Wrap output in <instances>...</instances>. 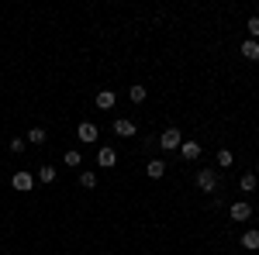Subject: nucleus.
<instances>
[{
	"label": "nucleus",
	"mask_w": 259,
	"mask_h": 255,
	"mask_svg": "<svg viewBox=\"0 0 259 255\" xmlns=\"http://www.w3.org/2000/svg\"><path fill=\"white\" fill-rule=\"evenodd\" d=\"M149 176H152V179L166 176V162H162V159H152V162H149Z\"/></svg>",
	"instance_id": "nucleus-12"
},
{
	"label": "nucleus",
	"mask_w": 259,
	"mask_h": 255,
	"mask_svg": "<svg viewBox=\"0 0 259 255\" xmlns=\"http://www.w3.org/2000/svg\"><path fill=\"white\" fill-rule=\"evenodd\" d=\"M80 162H83V156L76 152V148H69V152H66V166H80Z\"/></svg>",
	"instance_id": "nucleus-18"
},
{
	"label": "nucleus",
	"mask_w": 259,
	"mask_h": 255,
	"mask_svg": "<svg viewBox=\"0 0 259 255\" xmlns=\"http://www.w3.org/2000/svg\"><path fill=\"white\" fill-rule=\"evenodd\" d=\"M114 135H121V138H132V135H135V124H132L128 118H118V121H114Z\"/></svg>",
	"instance_id": "nucleus-6"
},
{
	"label": "nucleus",
	"mask_w": 259,
	"mask_h": 255,
	"mask_svg": "<svg viewBox=\"0 0 259 255\" xmlns=\"http://www.w3.org/2000/svg\"><path fill=\"white\" fill-rule=\"evenodd\" d=\"M228 214H232V221H249V217H252V207H249L245 200H239V203H232Z\"/></svg>",
	"instance_id": "nucleus-4"
},
{
	"label": "nucleus",
	"mask_w": 259,
	"mask_h": 255,
	"mask_svg": "<svg viewBox=\"0 0 259 255\" xmlns=\"http://www.w3.org/2000/svg\"><path fill=\"white\" fill-rule=\"evenodd\" d=\"M11 186H14L18 193H28V190L35 186V176H31L28 169H21V173H14V176H11Z\"/></svg>",
	"instance_id": "nucleus-2"
},
{
	"label": "nucleus",
	"mask_w": 259,
	"mask_h": 255,
	"mask_svg": "<svg viewBox=\"0 0 259 255\" xmlns=\"http://www.w3.org/2000/svg\"><path fill=\"white\" fill-rule=\"evenodd\" d=\"M242 56H245L249 62H256V59H259V41L245 38V41H242Z\"/></svg>",
	"instance_id": "nucleus-10"
},
{
	"label": "nucleus",
	"mask_w": 259,
	"mask_h": 255,
	"mask_svg": "<svg viewBox=\"0 0 259 255\" xmlns=\"http://www.w3.org/2000/svg\"><path fill=\"white\" fill-rule=\"evenodd\" d=\"M38 179H41V183H56V169H52V166H41Z\"/></svg>",
	"instance_id": "nucleus-16"
},
{
	"label": "nucleus",
	"mask_w": 259,
	"mask_h": 255,
	"mask_svg": "<svg viewBox=\"0 0 259 255\" xmlns=\"http://www.w3.org/2000/svg\"><path fill=\"white\" fill-rule=\"evenodd\" d=\"M128 97H132V104H142V100L149 97V90H145V86H142V83H135V86H132V90H128Z\"/></svg>",
	"instance_id": "nucleus-14"
},
{
	"label": "nucleus",
	"mask_w": 259,
	"mask_h": 255,
	"mask_svg": "<svg viewBox=\"0 0 259 255\" xmlns=\"http://www.w3.org/2000/svg\"><path fill=\"white\" fill-rule=\"evenodd\" d=\"M97 162L104 166V169H111V166L118 162V156H114V148H100V152H97Z\"/></svg>",
	"instance_id": "nucleus-11"
},
{
	"label": "nucleus",
	"mask_w": 259,
	"mask_h": 255,
	"mask_svg": "<svg viewBox=\"0 0 259 255\" xmlns=\"http://www.w3.org/2000/svg\"><path fill=\"white\" fill-rule=\"evenodd\" d=\"M45 128H31V131H28V141H31V145H45Z\"/></svg>",
	"instance_id": "nucleus-15"
},
{
	"label": "nucleus",
	"mask_w": 259,
	"mask_h": 255,
	"mask_svg": "<svg viewBox=\"0 0 259 255\" xmlns=\"http://www.w3.org/2000/svg\"><path fill=\"white\" fill-rule=\"evenodd\" d=\"M114 104H118L114 90H100V93H97V111H111Z\"/></svg>",
	"instance_id": "nucleus-5"
},
{
	"label": "nucleus",
	"mask_w": 259,
	"mask_h": 255,
	"mask_svg": "<svg viewBox=\"0 0 259 255\" xmlns=\"http://www.w3.org/2000/svg\"><path fill=\"white\" fill-rule=\"evenodd\" d=\"M76 135H80L83 141H97V124H90V121H83L80 128H76Z\"/></svg>",
	"instance_id": "nucleus-9"
},
{
	"label": "nucleus",
	"mask_w": 259,
	"mask_h": 255,
	"mask_svg": "<svg viewBox=\"0 0 259 255\" xmlns=\"http://www.w3.org/2000/svg\"><path fill=\"white\" fill-rule=\"evenodd\" d=\"M11 152H24V138H11Z\"/></svg>",
	"instance_id": "nucleus-21"
},
{
	"label": "nucleus",
	"mask_w": 259,
	"mask_h": 255,
	"mask_svg": "<svg viewBox=\"0 0 259 255\" xmlns=\"http://www.w3.org/2000/svg\"><path fill=\"white\" fill-rule=\"evenodd\" d=\"M256 169H259V162H256Z\"/></svg>",
	"instance_id": "nucleus-22"
},
{
	"label": "nucleus",
	"mask_w": 259,
	"mask_h": 255,
	"mask_svg": "<svg viewBox=\"0 0 259 255\" xmlns=\"http://www.w3.org/2000/svg\"><path fill=\"white\" fill-rule=\"evenodd\" d=\"M80 186L83 190H94V186H97V176H94V173H80Z\"/></svg>",
	"instance_id": "nucleus-17"
},
{
	"label": "nucleus",
	"mask_w": 259,
	"mask_h": 255,
	"mask_svg": "<svg viewBox=\"0 0 259 255\" xmlns=\"http://www.w3.org/2000/svg\"><path fill=\"white\" fill-rule=\"evenodd\" d=\"M242 248H249V252H259V231H256V228H249V231L242 235Z\"/></svg>",
	"instance_id": "nucleus-7"
},
{
	"label": "nucleus",
	"mask_w": 259,
	"mask_h": 255,
	"mask_svg": "<svg viewBox=\"0 0 259 255\" xmlns=\"http://www.w3.org/2000/svg\"><path fill=\"white\" fill-rule=\"evenodd\" d=\"M180 156H183V159H190V162H194V159L200 156V141H183V145H180Z\"/></svg>",
	"instance_id": "nucleus-8"
},
{
	"label": "nucleus",
	"mask_w": 259,
	"mask_h": 255,
	"mask_svg": "<svg viewBox=\"0 0 259 255\" xmlns=\"http://www.w3.org/2000/svg\"><path fill=\"white\" fill-rule=\"evenodd\" d=\"M218 166H221V169L232 166V152H228V148H221V152H218Z\"/></svg>",
	"instance_id": "nucleus-19"
},
{
	"label": "nucleus",
	"mask_w": 259,
	"mask_h": 255,
	"mask_svg": "<svg viewBox=\"0 0 259 255\" xmlns=\"http://www.w3.org/2000/svg\"><path fill=\"white\" fill-rule=\"evenodd\" d=\"M249 38H259V18H249Z\"/></svg>",
	"instance_id": "nucleus-20"
},
{
	"label": "nucleus",
	"mask_w": 259,
	"mask_h": 255,
	"mask_svg": "<svg viewBox=\"0 0 259 255\" xmlns=\"http://www.w3.org/2000/svg\"><path fill=\"white\" fill-rule=\"evenodd\" d=\"M197 190L214 193V190H218V173H214V169H200L197 173Z\"/></svg>",
	"instance_id": "nucleus-1"
},
{
	"label": "nucleus",
	"mask_w": 259,
	"mask_h": 255,
	"mask_svg": "<svg viewBox=\"0 0 259 255\" xmlns=\"http://www.w3.org/2000/svg\"><path fill=\"white\" fill-rule=\"evenodd\" d=\"M159 145L166 148V152H169V148H180V145H183V135H180V128H166V131L159 135Z\"/></svg>",
	"instance_id": "nucleus-3"
},
{
	"label": "nucleus",
	"mask_w": 259,
	"mask_h": 255,
	"mask_svg": "<svg viewBox=\"0 0 259 255\" xmlns=\"http://www.w3.org/2000/svg\"><path fill=\"white\" fill-rule=\"evenodd\" d=\"M239 186H242V190H245V193H252V190H256V186H259V179H256V173H245V176L239 179Z\"/></svg>",
	"instance_id": "nucleus-13"
}]
</instances>
